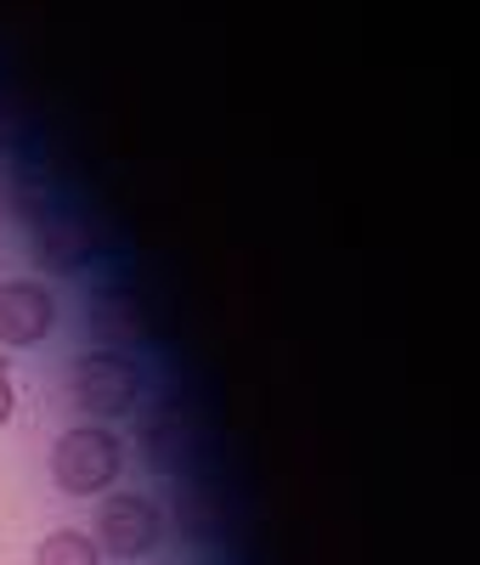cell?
I'll list each match as a JSON object with an SVG mask.
<instances>
[{"instance_id":"obj_1","label":"cell","mask_w":480,"mask_h":565,"mask_svg":"<svg viewBox=\"0 0 480 565\" xmlns=\"http://www.w3.org/2000/svg\"><path fill=\"white\" fill-rule=\"evenodd\" d=\"M125 476V441L114 424H68L52 441V487L63 498H103Z\"/></svg>"},{"instance_id":"obj_2","label":"cell","mask_w":480,"mask_h":565,"mask_svg":"<svg viewBox=\"0 0 480 565\" xmlns=\"http://www.w3.org/2000/svg\"><path fill=\"white\" fill-rule=\"evenodd\" d=\"M68 402L85 424H119L141 407V367L125 351H79L68 362Z\"/></svg>"},{"instance_id":"obj_3","label":"cell","mask_w":480,"mask_h":565,"mask_svg":"<svg viewBox=\"0 0 480 565\" xmlns=\"http://www.w3.org/2000/svg\"><path fill=\"white\" fill-rule=\"evenodd\" d=\"M170 521L153 492H103V503H96L90 514V543L103 559H148L159 543H164Z\"/></svg>"},{"instance_id":"obj_4","label":"cell","mask_w":480,"mask_h":565,"mask_svg":"<svg viewBox=\"0 0 480 565\" xmlns=\"http://www.w3.org/2000/svg\"><path fill=\"white\" fill-rule=\"evenodd\" d=\"M136 452L153 476H186L192 458H199V430H192V418L175 402H159L136 424Z\"/></svg>"},{"instance_id":"obj_5","label":"cell","mask_w":480,"mask_h":565,"mask_svg":"<svg viewBox=\"0 0 480 565\" xmlns=\"http://www.w3.org/2000/svg\"><path fill=\"white\" fill-rule=\"evenodd\" d=\"M57 328V300L45 282L34 277H12L0 282V345L7 351H29Z\"/></svg>"},{"instance_id":"obj_6","label":"cell","mask_w":480,"mask_h":565,"mask_svg":"<svg viewBox=\"0 0 480 565\" xmlns=\"http://www.w3.org/2000/svg\"><path fill=\"white\" fill-rule=\"evenodd\" d=\"M85 328H90V345L96 351H136L148 345V311L130 289H96L90 306H85Z\"/></svg>"},{"instance_id":"obj_7","label":"cell","mask_w":480,"mask_h":565,"mask_svg":"<svg viewBox=\"0 0 480 565\" xmlns=\"http://www.w3.org/2000/svg\"><path fill=\"white\" fill-rule=\"evenodd\" d=\"M34 260H40V271H52V277H79L96 260L90 226L79 215H40V226H34Z\"/></svg>"},{"instance_id":"obj_8","label":"cell","mask_w":480,"mask_h":565,"mask_svg":"<svg viewBox=\"0 0 480 565\" xmlns=\"http://www.w3.org/2000/svg\"><path fill=\"white\" fill-rule=\"evenodd\" d=\"M34 565H103V554H96L90 532H79V526H57V532H45V537H40Z\"/></svg>"},{"instance_id":"obj_9","label":"cell","mask_w":480,"mask_h":565,"mask_svg":"<svg viewBox=\"0 0 480 565\" xmlns=\"http://www.w3.org/2000/svg\"><path fill=\"white\" fill-rule=\"evenodd\" d=\"M12 413H18V385H12L7 362H0V424H12Z\"/></svg>"}]
</instances>
